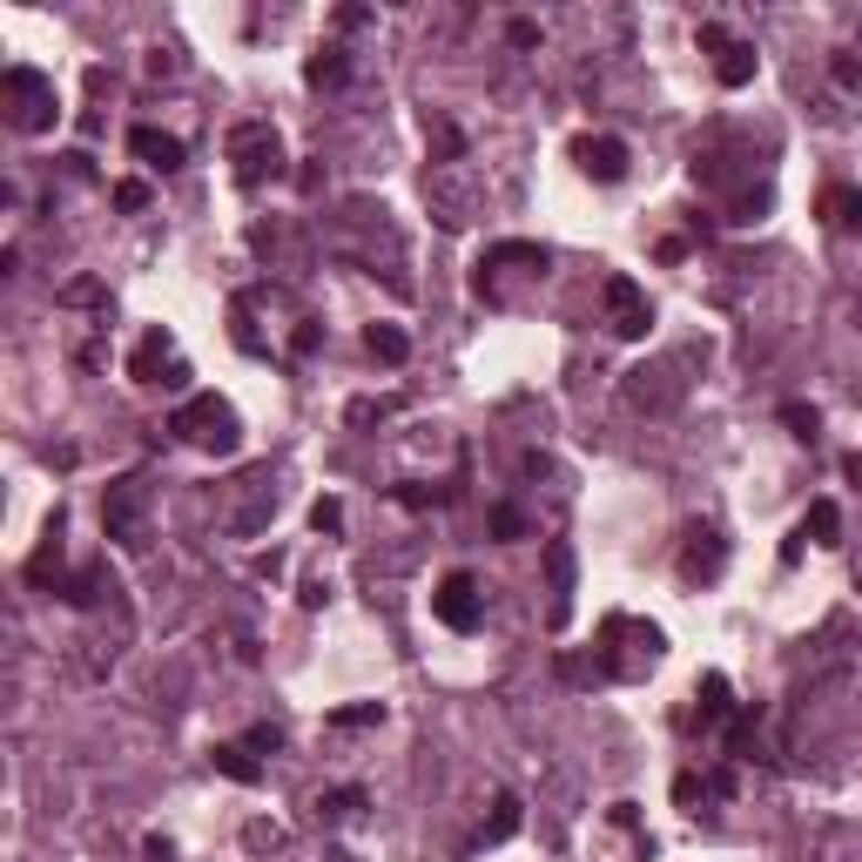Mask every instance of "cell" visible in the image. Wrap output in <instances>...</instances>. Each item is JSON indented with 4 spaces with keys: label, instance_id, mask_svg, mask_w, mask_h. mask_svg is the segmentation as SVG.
<instances>
[{
    "label": "cell",
    "instance_id": "cell-2",
    "mask_svg": "<svg viewBox=\"0 0 862 862\" xmlns=\"http://www.w3.org/2000/svg\"><path fill=\"white\" fill-rule=\"evenodd\" d=\"M0 109H8V129H21V135H41V129H54V81L41 74V68H8L0 74Z\"/></svg>",
    "mask_w": 862,
    "mask_h": 862
},
{
    "label": "cell",
    "instance_id": "cell-22",
    "mask_svg": "<svg viewBox=\"0 0 862 862\" xmlns=\"http://www.w3.org/2000/svg\"><path fill=\"white\" fill-rule=\"evenodd\" d=\"M371 721H384V701H358V708H337L330 715V728H371Z\"/></svg>",
    "mask_w": 862,
    "mask_h": 862
},
{
    "label": "cell",
    "instance_id": "cell-33",
    "mask_svg": "<svg viewBox=\"0 0 862 862\" xmlns=\"http://www.w3.org/2000/svg\"><path fill=\"white\" fill-rule=\"evenodd\" d=\"M61 304H102V284H68Z\"/></svg>",
    "mask_w": 862,
    "mask_h": 862
},
{
    "label": "cell",
    "instance_id": "cell-24",
    "mask_svg": "<svg viewBox=\"0 0 862 862\" xmlns=\"http://www.w3.org/2000/svg\"><path fill=\"white\" fill-rule=\"evenodd\" d=\"M782 424L796 431V439H815V424H822V418H815V404H782Z\"/></svg>",
    "mask_w": 862,
    "mask_h": 862
},
{
    "label": "cell",
    "instance_id": "cell-30",
    "mask_svg": "<svg viewBox=\"0 0 862 862\" xmlns=\"http://www.w3.org/2000/svg\"><path fill=\"white\" fill-rule=\"evenodd\" d=\"M317 343H324V330H317V324H297V337H290V351H297V358H310V351H317Z\"/></svg>",
    "mask_w": 862,
    "mask_h": 862
},
{
    "label": "cell",
    "instance_id": "cell-10",
    "mask_svg": "<svg viewBox=\"0 0 862 862\" xmlns=\"http://www.w3.org/2000/svg\"><path fill=\"white\" fill-rule=\"evenodd\" d=\"M721 566H728L721 533H715V526H695V533H687V546H680V579L701 586V579H721Z\"/></svg>",
    "mask_w": 862,
    "mask_h": 862
},
{
    "label": "cell",
    "instance_id": "cell-19",
    "mask_svg": "<svg viewBox=\"0 0 862 862\" xmlns=\"http://www.w3.org/2000/svg\"><path fill=\"white\" fill-rule=\"evenodd\" d=\"M365 351H371L378 365H404V358H411V343H404L398 324H371V330H365Z\"/></svg>",
    "mask_w": 862,
    "mask_h": 862
},
{
    "label": "cell",
    "instance_id": "cell-18",
    "mask_svg": "<svg viewBox=\"0 0 862 862\" xmlns=\"http://www.w3.org/2000/svg\"><path fill=\"white\" fill-rule=\"evenodd\" d=\"M520 822H526V802L512 796V789H499V796H492V822H485V842H505V835H520Z\"/></svg>",
    "mask_w": 862,
    "mask_h": 862
},
{
    "label": "cell",
    "instance_id": "cell-28",
    "mask_svg": "<svg viewBox=\"0 0 862 862\" xmlns=\"http://www.w3.org/2000/svg\"><path fill=\"white\" fill-rule=\"evenodd\" d=\"M835 89H862V61L855 54H835Z\"/></svg>",
    "mask_w": 862,
    "mask_h": 862
},
{
    "label": "cell",
    "instance_id": "cell-12",
    "mask_svg": "<svg viewBox=\"0 0 862 862\" xmlns=\"http://www.w3.org/2000/svg\"><path fill=\"white\" fill-rule=\"evenodd\" d=\"M209 761H216V774H229V782H243V789H256V782H264V761H256V748H249V741H216V748H209Z\"/></svg>",
    "mask_w": 862,
    "mask_h": 862
},
{
    "label": "cell",
    "instance_id": "cell-17",
    "mask_svg": "<svg viewBox=\"0 0 862 862\" xmlns=\"http://www.w3.org/2000/svg\"><path fill=\"white\" fill-rule=\"evenodd\" d=\"M546 566H553V627H566V614H573V553L546 546Z\"/></svg>",
    "mask_w": 862,
    "mask_h": 862
},
{
    "label": "cell",
    "instance_id": "cell-32",
    "mask_svg": "<svg viewBox=\"0 0 862 862\" xmlns=\"http://www.w3.org/2000/svg\"><path fill=\"white\" fill-rule=\"evenodd\" d=\"M243 842H249V849H277L284 835H277V829H264V822H249V829H243Z\"/></svg>",
    "mask_w": 862,
    "mask_h": 862
},
{
    "label": "cell",
    "instance_id": "cell-1",
    "mask_svg": "<svg viewBox=\"0 0 862 862\" xmlns=\"http://www.w3.org/2000/svg\"><path fill=\"white\" fill-rule=\"evenodd\" d=\"M168 431H176L183 445H196V452H236V411L216 398V391H196V398H183L176 411H168Z\"/></svg>",
    "mask_w": 862,
    "mask_h": 862
},
{
    "label": "cell",
    "instance_id": "cell-6",
    "mask_svg": "<svg viewBox=\"0 0 862 862\" xmlns=\"http://www.w3.org/2000/svg\"><path fill=\"white\" fill-rule=\"evenodd\" d=\"M701 48L715 54V81H721V89H748V81H755V48L735 41L721 21H701Z\"/></svg>",
    "mask_w": 862,
    "mask_h": 862
},
{
    "label": "cell",
    "instance_id": "cell-21",
    "mask_svg": "<svg viewBox=\"0 0 862 862\" xmlns=\"http://www.w3.org/2000/svg\"><path fill=\"white\" fill-rule=\"evenodd\" d=\"M304 81H310V89H337V81H343V54H337V48H324V54H310V68H304Z\"/></svg>",
    "mask_w": 862,
    "mask_h": 862
},
{
    "label": "cell",
    "instance_id": "cell-29",
    "mask_svg": "<svg viewBox=\"0 0 862 862\" xmlns=\"http://www.w3.org/2000/svg\"><path fill=\"white\" fill-rule=\"evenodd\" d=\"M708 796V782H701V774H680V782H674V802L687 809V802H701Z\"/></svg>",
    "mask_w": 862,
    "mask_h": 862
},
{
    "label": "cell",
    "instance_id": "cell-11",
    "mask_svg": "<svg viewBox=\"0 0 862 862\" xmlns=\"http://www.w3.org/2000/svg\"><path fill=\"white\" fill-rule=\"evenodd\" d=\"M129 155L148 162V168H162V176H168V168H183V142L162 135V129H129Z\"/></svg>",
    "mask_w": 862,
    "mask_h": 862
},
{
    "label": "cell",
    "instance_id": "cell-5",
    "mask_svg": "<svg viewBox=\"0 0 862 862\" xmlns=\"http://www.w3.org/2000/svg\"><path fill=\"white\" fill-rule=\"evenodd\" d=\"M431 614H439L452 634H479V620H485L479 579H472V573H445L439 586H431Z\"/></svg>",
    "mask_w": 862,
    "mask_h": 862
},
{
    "label": "cell",
    "instance_id": "cell-31",
    "mask_svg": "<svg viewBox=\"0 0 862 862\" xmlns=\"http://www.w3.org/2000/svg\"><path fill=\"white\" fill-rule=\"evenodd\" d=\"M505 34H512V48H540V21H512Z\"/></svg>",
    "mask_w": 862,
    "mask_h": 862
},
{
    "label": "cell",
    "instance_id": "cell-20",
    "mask_svg": "<svg viewBox=\"0 0 862 862\" xmlns=\"http://www.w3.org/2000/svg\"><path fill=\"white\" fill-rule=\"evenodd\" d=\"M365 809V789H330V796H317V822H351Z\"/></svg>",
    "mask_w": 862,
    "mask_h": 862
},
{
    "label": "cell",
    "instance_id": "cell-35",
    "mask_svg": "<svg viewBox=\"0 0 862 862\" xmlns=\"http://www.w3.org/2000/svg\"><path fill=\"white\" fill-rule=\"evenodd\" d=\"M842 472H849V485H862V452H849V459H842Z\"/></svg>",
    "mask_w": 862,
    "mask_h": 862
},
{
    "label": "cell",
    "instance_id": "cell-26",
    "mask_svg": "<svg viewBox=\"0 0 862 862\" xmlns=\"http://www.w3.org/2000/svg\"><path fill=\"white\" fill-rule=\"evenodd\" d=\"M115 209H148V183H115Z\"/></svg>",
    "mask_w": 862,
    "mask_h": 862
},
{
    "label": "cell",
    "instance_id": "cell-9",
    "mask_svg": "<svg viewBox=\"0 0 862 862\" xmlns=\"http://www.w3.org/2000/svg\"><path fill=\"white\" fill-rule=\"evenodd\" d=\"M573 162H579V176H593V183H620L627 176V142L620 135H579Z\"/></svg>",
    "mask_w": 862,
    "mask_h": 862
},
{
    "label": "cell",
    "instance_id": "cell-7",
    "mask_svg": "<svg viewBox=\"0 0 862 862\" xmlns=\"http://www.w3.org/2000/svg\"><path fill=\"white\" fill-rule=\"evenodd\" d=\"M162 371H168V384L183 378V365H176V337L155 324V330L135 343V351H129V378H135V384H162Z\"/></svg>",
    "mask_w": 862,
    "mask_h": 862
},
{
    "label": "cell",
    "instance_id": "cell-3",
    "mask_svg": "<svg viewBox=\"0 0 862 862\" xmlns=\"http://www.w3.org/2000/svg\"><path fill=\"white\" fill-rule=\"evenodd\" d=\"M102 526L115 546H148V479L142 472H122L109 492H102Z\"/></svg>",
    "mask_w": 862,
    "mask_h": 862
},
{
    "label": "cell",
    "instance_id": "cell-8",
    "mask_svg": "<svg viewBox=\"0 0 862 862\" xmlns=\"http://www.w3.org/2000/svg\"><path fill=\"white\" fill-rule=\"evenodd\" d=\"M607 317H614V330L620 337H647V324H654V304H647V290L634 284V277H607Z\"/></svg>",
    "mask_w": 862,
    "mask_h": 862
},
{
    "label": "cell",
    "instance_id": "cell-15",
    "mask_svg": "<svg viewBox=\"0 0 862 862\" xmlns=\"http://www.w3.org/2000/svg\"><path fill=\"white\" fill-rule=\"evenodd\" d=\"M822 223L842 229V236H855V229H862V189H842V183L822 189Z\"/></svg>",
    "mask_w": 862,
    "mask_h": 862
},
{
    "label": "cell",
    "instance_id": "cell-25",
    "mask_svg": "<svg viewBox=\"0 0 862 862\" xmlns=\"http://www.w3.org/2000/svg\"><path fill=\"white\" fill-rule=\"evenodd\" d=\"M310 526H317V533H337V526H343V505H337V499H317V505H310Z\"/></svg>",
    "mask_w": 862,
    "mask_h": 862
},
{
    "label": "cell",
    "instance_id": "cell-16",
    "mask_svg": "<svg viewBox=\"0 0 862 862\" xmlns=\"http://www.w3.org/2000/svg\"><path fill=\"white\" fill-rule=\"evenodd\" d=\"M802 540H815V546H842V505H835V499H815V505L802 512Z\"/></svg>",
    "mask_w": 862,
    "mask_h": 862
},
{
    "label": "cell",
    "instance_id": "cell-23",
    "mask_svg": "<svg viewBox=\"0 0 862 862\" xmlns=\"http://www.w3.org/2000/svg\"><path fill=\"white\" fill-rule=\"evenodd\" d=\"M492 533H499V540H520V533H526V512H520V505H492Z\"/></svg>",
    "mask_w": 862,
    "mask_h": 862
},
{
    "label": "cell",
    "instance_id": "cell-27",
    "mask_svg": "<svg viewBox=\"0 0 862 862\" xmlns=\"http://www.w3.org/2000/svg\"><path fill=\"white\" fill-rule=\"evenodd\" d=\"M243 741H249L256 755H277V748H284V728H270V721H264V728H249Z\"/></svg>",
    "mask_w": 862,
    "mask_h": 862
},
{
    "label": "cell",
    "instance_id": "cell-13",
    "mask_svg": "<svg viewBox=\"0 0 862 862\" xmlns=\"http://www.w3.org/2000/svg\"><path fill=\"white\" fill-rule=\"evenodd\" d=\"M54 593L68 599V607H95V599H102V593H115V586H109V573H102L95 560H89V566H74V573H68V579L54 586Z\"/></svg>",
    "mask_w": 862,
    "mask_h": 862
},
{
    "label": "cell",
    "instance_id": "cell-4",
    "mask_svg": "<svg viewBox=\"0 0 862 862\" xmlns=\"http://www.w3.org/2000/svg\"><path fill=\"white\" fill-rule=\"evenodd\" d=\"M229 168H236V183L256 189V183H270L277 168H284V142L270 122H236L229 129Z\"/></svg>",
    "mask_w": 862,
    "mask_h": 862
},
{
    "label": "cell",
    "instance_id": "cell-14",
    "mask_svg": "<svg viewBox=\"0 0 862 862\" xmlns=\"http://www.w3.org/2000/svg\"><path fill=\"white\" fill-rule=\"evenodd\" d=\"M695 701H701V708H695V721H701V728L728 721V715H735V687H728V674H708V680L695 687Z\"/></svg>",
    "mask_w": 862,
    "mask_h": 862
},
{
    "label": "cell",
    "instance_id": "cell-34",
    "mask_svg": "<svg viewBox=\"0 0 862 862\" xmlns=\"http://www.w3.org/2000/svg\"><path fill=\"white\" fill-rule=\"evenodd\" d=\"M142 849H148V862H168V855H176V842H168V835H148Z\"/></svg>",
    "mask_w": 862,
    "mask_h": 862
}]
</instances>
